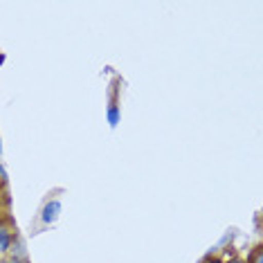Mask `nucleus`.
I'll return each mask as SVG.
<instances>
[{"label":"nucleus","instance_id":"nucleus-4","mask_svg":"<svg viewBox=\"0 0 263 263\" xmlns=\"http://www.w3.org/2000/svg\"><path fill=\"white\" fill-rule=\"evenodd\" d=\"M0 216H7V196H5V189H0Z\"/></svg>","mask_w":263,"mask_h":263},{"label":"nucleus","instance_id":"nucleus-1","mask_svg":"<svg viewBox=\"0 0 263 263\" xmlns=\"http://www.w3.org/2000/svg\"><path fill=\"white\" fill-rule=\"evenodd\" d=\"M16 241V227L7 216H0V256L11 254Z\"/></svg>","mask_w":263,"mask_h":263},{"label":"nucleus","instance_id":"nucleus-6","mask_svg":"<svg viewBox=\"0 0 263 263\" xmlns=\"http://www.w3.org/2000/svg\"><path fill=\"white\" fill-rule=\"evenodd\" d=\"M205 263H223V259H218V256H207Z\"/></svg>","mask_w":263,"mask_h":263},{"label":"nucleus","instance_id":"nucleus-3","mask_svg":"<svg viewBox=\"0 0 263 263\" xmlns=\"http://www.w3.org/2000/svg\"><path fill=\"white\" fill-rule=\"evenodd\" d=\"M0 263H29V261L18 254H5V256H0Z\"/></svg>","mask_w":263,"mask_h":263},{"label":"nucleus","instance_id":"nucleus-5","mask_svg":"<svg viewBox=\"0 0 263 263\" xmlns=\"http://www.w3.org/2000/svg\"><path fill=\"white\" fill-rule=\"evenodd\" d=\"M223 263H245V259L243 256H232L230 261H223Z\"/></svg>","mask_w":263,"mask_h":263},{"label":"nucleus","instance_id":"nucleus-7","mask_svg":"<svg viewBox=\"0 0 263 263\" xmlns=\"http://www.w3.org/2000/svg\"><path fill=\"white\" fill-rule=\"evenodd\" d=\"M0 189H5V180H3V176H0Z\"/></svg>","mask_w":263,"mask_h":263},{"label":"nucleus","instance_id":"nucleus-2","mask_svg":"<svg viewBox=\"0 0 263 263\" xmlns=\"http://www.w3.org/2000/svg\"><path fill=\"white\" fill-rule=\"evenodd\" d=\"M245 263H263V245L256 243L252 250L248 252V256H245Z\"/></svg>","mask_w":263,"mask_h":263}]
</instances>
